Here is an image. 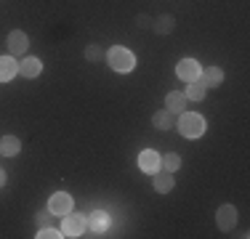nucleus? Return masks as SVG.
I'll use <instances>...</instances> for the list:
<instances>
[{"instance_id": "obj_1", "label": "nucleus", "mask_w": 250, "mask_h": 239, "mask_svg": "<svg viewBox=\"0 0 250 239\" xmlns=\"http://www.w3.org/2000/svg\"><path fill=\"white\" fill-rule=\"evenodd\" d=\"M106 61H109V67L115 72H130L136 67V56L128 51V48L123 45H115L109 48V53H106Z\"/></svg>"}, {"instance_id": "obj_2", "label": "nucleus", "mask_w": 250, "mask_h": 239, "mask_svg": "<svg viewBox=\"0 0 250 239\" xmlns=\"http://www.w3.org/2000/svg\"><path fill=\"white\" fill-rule=\"evenodd\" d=\"M178 130H181L184 139H200V136L205 133V120L200 115H192V112H181Z\"/></svg>"}, {"instance_id": "obj_3", "label": "nucleus", "mask_w": 250, "mask_h": 239, "mask_svg": "<svg viewBox=\"0 0 250 239\" xmlns=\"http://www.w3.org/2000/svg\"><path fill=\"white\" fill-rule=\"evenodd\" d=\"M62 234L64 237H83V234H85V218H83V215H75L72 210H69L67 215H64Z\"/></svg>"}, {"instance_id": "obj_4", "label": "nucleus", "mask_w": 250, "mask_h": 239, "mask_svg": "<svg viewBox=\"0 0 250 239\" xmlns=\"http://www.w3.org/2000/svg\"><path fill=\"white\" fill-rule=\"evenodd\" d=\"M109 229V215H106L104 210H96V213H91V218L85 220V231L91 237H99V234H104V231Z\"/></svg>"}, {"instance_id": "obj_5", "label": "nucleus", "mask_w": 250, "mask_h": 239, "mask_svg": "<svg viewBox=\"0 0 250 239\" xmlns=\"http://www.w3.org/2000/svg\"><path fill=\"white\" fill-rule=\"evenodd\" d=\"M48 210L53 213V215H67L69 210H72V197L67 194V191H56V194L48 199Z\"/></svg>"}, {"instance_id": "obj_6", "label": "nucleus", "mask_w": 250, "mask_h": 239, "mask_svg": "<svg viewBox=\"0 0 250 239\" xmlns=\"http://www.w3.org/2000/svg\"><path fill=\"white\" fill-rule=\"evenodd\" d=\"M200 64L194 61V59H184V61H178L176 67V75L181 77L184 82H192V80H200Z\"/></svg>"}, {"instance_id": "obj_7", "label": "nucleus", "mask_w": 250, "mask_h": 239, "mask_svg": "<svg viewBox=\"0 0 250 239\" xmlns=\"http://www.w3.org/2000/svg\"><path fill=\"white\" fill-rule=\"evenodd\" d=\"M216 223H218V229H224V231L234 229V223H237V210H234V205H224V207H218V213H216Z\"/></svg>"}, {"instance_id": "obj_8", "label": "nucleus", "mask_w": 250, "mask_h": 239, "mask_svg": "<svg viewBox=\"0 0 250 239\" xmlns=\"http://www.w3.org/2000/svg\"><path fill=\"white\" fill-rule=\"evenodd\" d=\"M27 48H29L27 35L21 32V29H14V32L8 35V51H11V56H21Z\"/></svg>"}, {"instance_id": "obj_9", "label": "nucleus", "mask_w": 250, "mask_h": 239, "mask_svg": "<svg viewBox=\"0 0 250 239\" xmlns=\"http://www.w3.org/2000/svg\"><path fill=\"white\" fill-rule=\"evenodd\" d=\"M139 167L144 173H157L160 170V154L157 152H152V149H146V152H141V157H139Z\"/></svg>"}, {"instance_id": "obj_10", "label": "nucleus", "mask_w": 250, "mask_h": 239, "mask_svg": "<svg viewBox=\"0 0 250 239\" xmlns=\"http://www.w3.org/2000/svg\"><path fill=\"white\" fill-rule=\"evenodd\" d=\"M187 96L184 93H178V91H170L168 96H165V106H168V112L170 115H181L184 109H187Z\"/></svg>"}, {"instance_id": "obj_11", "label": "nucleus", "mask_w": 250, "mask_h": 239, "mask_svg": "<svg viewBox=\"0 0 250 239\" xmlns=\"http://www.w3.org/2000/svg\"><path fill=\"white\" fill-rule=\"evenodd\" d=\"M200 82L205 88H213V85H221L224 82V69L221 67H210V69H202L200 72Z\"/></svg>"}, {"instance_id": "obj_12", "label": "nucleus", "mask_w": 250, "mask_h": 239, "mask_svg": "<svg viewBox=\"0 0 250 239\" xmlns=\"http://www.w3.org/2000/svg\"><path fill=\"white\" fill-rule=\"evenodd\" d=\"M173 186H176L173 173H168V170H157V173H154V191H160V194H168Z\"/></svg>"}, {"instance_id": "obj_13", "label": "nucleus", "mask_w": 250, "mask_h": 239, "mask_svg": "<svg viewBox=\"0 0 250 239\" xmlns=\"http://www.w3.org/2000/svg\"><path fill=\"white\" fill-rule=\"evenodd\" d=\"M16 72H19V64L14 61V56H0V82L14 80Z\"/></svg>"}, {"instance_id": "obj_14", "label": "nucleus", "mask_w": 250, "mask_h": 239, "mask_svg": "<svg viewBox=\"0 0 250 239\" xmlns=\"http://www.w3.org/2000/svg\"><path fill=\"white\" fill-rule=\"evenodd\" d=\"M43 72V61L40 59H35V56H27L24 61H21V75L29 77V80H35V77Z\"/></svg>"}, {"instance_id": "obj_15", "label": "nucleus", "mask_w": 250, "mask_h": 239, "mask_svg": "<svg viewBox=\"0 0 250 239\" xmlns=\"http://www.w3.org/2000/svg\"><path fill=\"white\" fill-rule=\"evenodd\" d=\"M21 149V141L16 139V136H5L3 141H0V154H5V157H16Z\"/></svg>"}, {"instance_id": "obj_16", "label": "nucleus", "mask_w": 250, "mask_h": 239, "mask_svg": "<svg viewBox=\"0 0 250 239\" xmlns=\"http://www.w3.org/2000/svg\"><path fill=\"white\" fill-rule=\"evenodd\" d=\"M184 96H187V99H192V101H202V99H205V85H202L200 80H192L187 85V91H184Z\"/></svg>"}, {"instance_id": "obj_17", "label": "nucleus", "mask_w": 250, "mask_h": 239, "mask_svg": "<svg viewBox=\"0 0 250 239\" xmlns=\"http://www.w3.org/2000/svg\"><path fill=\"white\" fill-rule=\"evenodd\" d=\"M170 122H173V115H170L168 109H163V112H154V117H152V125H154V128H160V130H168V128H170Z\"/></svg>"}, {"instance_id": "obj_18", "label": "nucleus", "mask_w": 250, "mask_h": 239, "mask_svg": "<svg viewBox=\"0 0 250 239\" xmlns=\"http://www.w3.org/2000/svg\"><path fill=\"white\" fill-rule=\"evenodd\" d=\"M173 27H176V21H173V16H160L157 21H154V32H160V35H168V32H173Z\"/></svg>"}, {"instance_id": "obj_19", "label": "nucleus", "mask_w": 250, "mask_h": 239, "mask_svg": "<svg viewBox=\"0 0 250 239\" xmlns=\"http://www.w3.org/2000/svg\"><path fill=\"white\" fill-rule=\"evenodd\" d=\"M160 165H163L168 173H173V170H178V167H181V157H178L176 152H168L165 157H160Z\"/></svg>"}, {"instance_id": "obj_20", "label": "nucleus", "mask_w": 250, "mask_h": 239, "mask_svg": "<svg viewBox=\"0 0 250 239\" xmlns=\"http://www.w3.org/2000/svg\"><path fill=\"white\" fill-rule=\"evenodd\" d=\"M59 237H64L62 231L51 229V226H40V234H38V239H59Z\"/></svg>"}, {"instance_id": "obj_21", "label": "nucleus", "mask_w": 250, "mask_h": 239, "mask_svg": "<svg viewBox=\"0 0 250 239\" xmlns=\"http://www.w3.org/2000/svg\"><path fill=\"white\" fill-rule=\"evenodd\" d=\"M85 59L88 61H99V59H104V51H101L99 45H88L85 48Z\"/></svg>"}, {"instance_id": "obj_22", "label": "nucleus", "mask_w": 250, "mask_h": 239, "mask_svg": "<svg viewBox=\"0 0 250 239\" xmlns=\"http://www.w3.org/2000/svg\"><path fill=\"white\" fill-rule=\"evenodd\" d=\"M51 210L48 213H38V215H35V220H38V226H51Z\"/></svg>"}, {"instance_id": "obj_23", "label": "nucleus", "mask_w": 250, "mask_h": 239, "mask_svg": "<svg viewBox=\"0 0 250 239\" xmlns=\"http://www.w3.org/2000/svg\"><path fill=\"white\" fill-rule=\"evenodd\" d=\"M139 24H141V27H149L152 19H149V16H144V14H141V16H139Z\"/></svg>"}, {"instance_id": "obj_24", "label": "nucleus", "mask_w": 250, "mask_h": 239, "mask_svg": "<svg viewBox=\"0 0 250 239\" xmlns=\"http://www.w3.org/2000/svg\"><path fill=\"white\" fill-rule=\"evenodd\" d=\"M3 186H5V170L0 167V189H3Z\"/></svg>"}]
</instances>
